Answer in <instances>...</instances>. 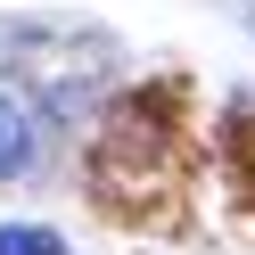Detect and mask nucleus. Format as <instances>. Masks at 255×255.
<instances>
[{"instance_id": "1", "label": "nucleus", "mask_w": 255, "mask_h": 255, "mask_svg": "<svg viewBox=\"0 0 255 255\" xmlns=\"http://www.w3.org/2000/svg\"><path fill=\"white\" fill-rule=\"evenodd\" d=\"M91 189L107 214H140V206L181 198V132L165 124V99H124L107 116L99 148H91Z\"/></svg>"}, {"instance_id": "3", "label": "nucleus", "mask_w": 255, "mask_h": 255, "mask_svg": "<svg viewBox=\"0 0 255 255\" xmlns=\"http://www.w3.org/2000/svg\"><path fill=\"white\" fill-rule=\"evenodd\" d=\"M0 255H66V239L41 222H0Z\"/></svg>"}, {"instance_id": "2", "label": "nucleus", "mask_w": 255, "mask_h": 255, "mask_svg": "<svg viewBox=\"0 0 255 255\" xmlns=\"http://www.w3.org/2000/svg\"><path fill=\"white\" fill-rule=\"evenodd\" d=\"M33 156H41V124H33V107L0 91V181H17Z\"/></svg>"}]
</instances>
